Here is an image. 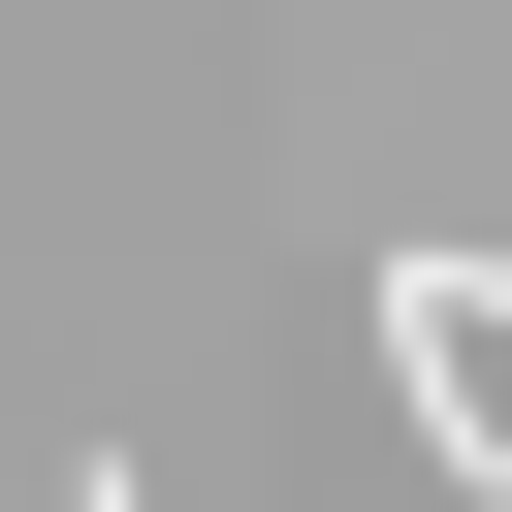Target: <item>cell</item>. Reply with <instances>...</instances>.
Masks as SVG:
<instances>
[{
	"mask_svg": "<svg viewBox=\"0 0 512 512\" xmlns=\"http://www.w3.org/2000/svg\"><path fill=\"white\" fill-rule=\"evenodd\" d=\"M384 384H416L448 512H512V256H384Z\"/></svg>",
	"mask_w": 512,
	"mask_h": 512,
	"instance_id": "6da1fadb",
	"label": "cell"
}]
</instances>
